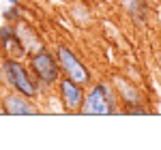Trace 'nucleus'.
I'll return each mask as SVG.
<instances>
[{
  "instance_id": "1",
  "label": "nucleus",
  "mask_w": 161,
  "mask_h": 150,
  "mask_svg": "<svg viewBox=\"0 0 161 150\" xmlns=\"http://www.w3.org/2000/svg\"><path fill=\"white\" fill-rule=\"evenodd\" d=\"M114 112H116V101L108 82L95 84V88L84 97L82 110H80V114L84 116H110Z\"/></svg>"
},
{
  "instance_id": "2",
  "label": "nucleus",
  "mask_w": 161,
  "mask_h": 150,
  "mask_svg": "<svg viewBox=\"0 0 161 150\" xmlns=\"http://www.w3.org/2000/svg\"><path fill=\"white\" fill-rule=\"evenodd\" d=\"M4 73H7V82H9L19 94H26V97H35V94H37L35 82L30 79V75H28V71L24 69V64L17 62L15 58H7V60H4Z\"/></svg>"
},
{
  "instance_id": "3",
  "label": "nucleus",
  "mask_w": 161,
  "mask_h": 150,
  "mask_svg": "<svg viewBox=\"0 0 161 150\" xmlns=\"http://www.w3.org/2000/svg\"><path fill=\"white\" fill-rule=\"evenodd\" d=\"M58 64H60L62 73L67 75L69 79H73L77 84H82V86L90 84V73H88V69L80 62V58H77L69 47H58Z\"/></svg>"
},
{
  "instance_id": "4",
  "label": "nucleus",
  "mask_w": 161,
  "mask_h": 150,
  "mask_svg": "<svg viewBox=\"0 0 161 150\" xmlns=\"http://www.w3.org/2000/svg\"><path fill=\"white\" fill-rule=\"evenodd\" d=\"M30 69H32V73L37 75V79L43 82V84H54L60 77V71H62L60 64L56 62L47 51L35 54L32 60H30Z\"/></svg>"
},
{
  "instance_id": "5",
  "label": "nucleus",
  "mask_w": 161,
  "mask_h": 150,
  "mask_svg": "<svg viewBox=\"0 0 161 150\" xmlns=\"http://www.w3.org/2000/svg\"><path fill=\"white\" fill-rule=\"evenodd\" d=\"M58 90H60V101L64 105L67 112H80L82 110V103H84V90L82 84H77L73 79H69L67 75L58 82Z\"/></svg>"
},
{
  "instance_id": "6",
  "label": "nucleus",
  "mask_w": 161,
  "mask_h": 150,
  "mask_svg": "<svg viewBox=\"0 0 161 150\" xmlns=\"http://www.w3.org/2000/svg\"><path fill=\"white\" fill-rule=\"evenodd\" d=\"M30 97H26V94H11V97H7V99L2 101V105H4V110L9 116H35L39 114V110L30 103Z\"/></svg>"
},
{
  "instance_id": "7",
  "label": "nucleus",
  "mask_w": 161,
  "mask_h": 150,
  "mask_svg": "<svg viewBox=\"0 0 161 150\" xmlns=\"http://www.w3.org/2000/svg\"><path fill=\"white\" fill-rule=\"evenodd\" d=\"M114 86H116L118 94H120V99H123L127 105H140V103H142L140 92H137L129 82H125V79H120V77H116V79H114Z\"/></svg>"
},
{
  "instance_id": "8",
  "label": "nucleus",
  "mask_w": 161,
  "mask_h": 150,
  "mask_svg": "<svg viewBox=\"0 0 161 150\" xmlns=\"http://www.w3.org/2000/svg\"><path fill=\"white\" fill-rule=\"evenodd\" d=\"M0 39H2L4 50L9 51V54H24L22 41H17V37L13 35V30L9 28V26H2V28H0Z\"/></svg>"
},
{
  "instance_id": "9",
  "label": "nucleus",
  "mask_w": 161,
  "mask_h": 150,
  "mask_svg": "<svg viewBox=\"0 0 161 150\" xmlns=\"http://www.w3.org/2000/svg\"><path fill=\"white\" fill-rule=\"evenodd\" d=\"M4 15H7V19H15V17H17V11H15V9H9Z\"/></svg>"
},
{
  "instance_id": "10",
  "label": "nucleus",
  "mask_w": 161,
  "mask_h": 150,
  "mask_svg": "<svg viewBox=\"0 0 161 150\" xmlns=\"http://www.w3.org/2000/svg\"><path fill=\"white\" fill-rule=\"evenodd\" d=\"M129 114H148V112H146L144 107H131V110H129Z\"/></svg>"
},
{
  "instance_id": "11",
  "label": "nucleus",
  "mask_w": 161,
  "mask_h": 150,
  "mask_svg": "<svg viewBox=\"0 0 161 150\" xmlns=\"http://www.w3.org/2000/svg\"><path fill=\"white\" fill-rule=\"evenodd\" d=\"M9 2H11V4H17V2H19V0H9Z\"/></svg>"
}]
</instances>
